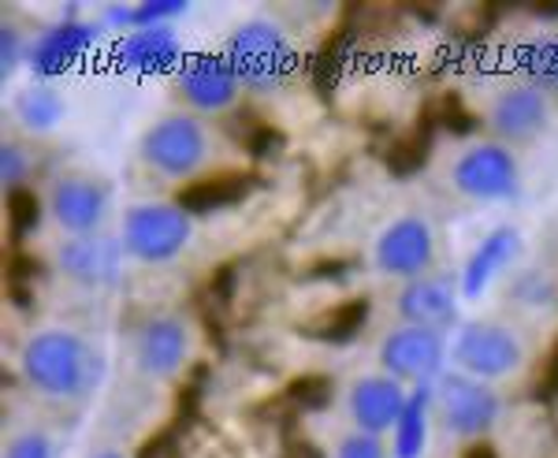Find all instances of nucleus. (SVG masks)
<instances>
[{"mask_svg": "<svg viewBox=\"0 0 558 458\" xmlns=\"http://www.w3.org/2000/svg\"><path fill=\"white\" fill-rule=\"evenodd\" d=\"M20 373L34 395L49 402H64V407H78V402L94 399L97 388L105 384L108 358L83 332L49 325L23 339Z\"/></svg>", "mask_w": 558, "mask_h": 458, "instance_id": "1", "label": "nucleus"}, {"mask_svg": "<svg viewBox=\"0 0 558 458\" xmlns=\"http://www.w3.org/2000/svg\"><path fill=\"white\" fill-rule=\"evenodd\" d=\"M223 57L235 68L242 94L268 97L287 86V79L299 68V52L287 34V26L272 15H250L231 31Z\"/></svg>", "mask_w": 558, "mask_h": 458, "instance_id": "2", "label": "nucleus"}, {"mask_svg": "<svg viewBox=\"0 0 558 458\" xmlns=\"http://www.w3.org/2000/svg\"><path fill=\"white\" fill-rule=\"evenodd\" d=\"M138 160L165 183H191L213 160V131L202 116L172 109L138 134Z\"/></svg>", "mask_w": 558, "mask_h": 458, "instance_id": "3", "label": "nucleus"}, {"mask_svg": "<svg viewBox=\"0 0 558 458\" xmlns=\"http://www.w3.org/2000/svg\"><path fill=\"white\" fill-rule=\"evenodd\" d=\"M123 254L138 265H172L194 242V213L183 202L146 197L123 209L120 220Z\"/></svg>", "mask_w": 558, "mask_h": 458, "instance_id": "4", "label": "nucleus"}, {"mask_svg": "<svg viewBox=\"0 0 558 458\" xmlns=\"http://www.w3.org/2000/svg\"><path fill=\"white\" fill-rule=\"evenodd\" d=\"M436 228L421 213H402V217L387 220L373 239L368 250V265L376 276L387 280H421L436 265Z\"/></svg>", "mask_w": 558, "mask_h": 458, "instance_id": "5", "label": "nucleus"}, {"mask_svg": "<svg viewBox=\"0 0 558 458\" xmlns=\"http://www.w3.org/2000/svg\"><path fill=\"white\" fill-rule=\"evenodd\" d=\"M525 339L510 325H499V321H473L451 343V362L458 365V373L484 384L514 376L525 365Z\"/></svg>", "mask_w": 558, "mask_h": 458, "instance_id": "6", "label": "nucleus"}, {"mask_svg": "<svg viewBox=\"0 0 558 458\" xmlns=\"http://www.w3.org/2000/svg\"><path fill=\"white\" fill-rule=\"evenodd\" d=\"M451 358L444 332L417 328V325H395L384 332L380 347H376V365L380 373L395 376L399 384L413 388H436L444 381V365Z\"/></svg>", "mask_w": 558, "mask_h": 458, "instance_id": "7", "label": "nucleus"}, {"mask_svg": "<svg viewBox=\"0 0 558 458\" xmlns=\"http://www.w3.org/2000/svg\"><path fill=\"white\" fill-rule=\"evenodd\" d=\"M45 213L64 239L101 236L108 213H112V194H108L105 179H97L94 172H64L45 191Z\"/></svg>", "mask_w": 558, "mask_h": 458, "instance_id": "8", "label": "nucleus"}, {"mask_svg": "<svg viewBox=\"0 0 558 458\" xmlns=\"http://www.w3.org/2000/svg\"><path fill=\"white\" fill-rule=\"evenodd\" d=\"M194 358V328L179 313H153L134 328L131 362L146 381H175Z\"/></svg>", "mask_w": 558, "mask_h": 458, "instance_id": "9", "label": "nucleus"}, {"mask_svg": "<svg viewBox=\"0 0 558 458\" xmlns=\"http://www.w3.org/2000/svg\"><path fill=\"white\" fill-rule=\"evenodd\" d=\"M432 407L439 425L458 439L484 436L502 414V399L492 384L473 381L465 373H444V381L432 388Z\"/></svg>", "mask_w": 558, "mask_h": 458, "instance_id": "10", "label": "nucleus"}, {"mask_svg": "<svg viewBox=\"0 0 558 458\" xmlns=\"http://www.w3.org/2000/svg\"><path fill=\"white\" fill-rule=\"evenodd\" d=\"M175 94L183 101L186 112L194 116H220L228 109H235V101L242 97V83L231 68V60L220 52H191L186 64L175 71Z\"/></svg>", "mask_w": 558, "mask_h": 458, "instance_id": "11", "label": "nucleus"}, {"mask_svg": "<svg viewBox=\"0 0 558 458\" xmlns=\"http://www.w3.org/2000/svg\"><path fill=\"white\" fill-rule=\"evenodd\" d=\"M57 273L71 280L83 291H108L123 280V242L120 239H108L105 231L101 236H71L57 242Z\"/></svg>", "mask_w": 558, "mask_h": 458, "instance_id": "12", "label": "nucleus"}, {"mask_svg": "<svg viewBox=\"0 0 558 458\" xmlns=\"http://www.w3.org/2000/svg\"><path fill=\"white\" fill-rule=\"evenodd\" d=\"M407 402H410L407 384H399L395 376H387L380 370L354 376L343 395V410H347L350 429L368 433V436H391L402 418V410H407Z\"/></svg>", "mask_w": 558, "mask_h": 458, "instance_id": "13", "label": "nucleus"}, {"mask_svg": "<svg viewBox=\"0 0 558 458\" xmlns=\"http://www.w3.org/2000/svg\"><path fill=\"white\" fill-rule=\"evenodd\" d=\"M451 183L473 202H502L518 191V160L502 142H476L454 160Z\"/></svg>", "mask_w": 558, "mask_h": 458, "instance_id": "14", "label": "nucleus"}, {"mask_svg": "<svg viewBox=\"0 0 558 458\" xmlns=\"http://www.w3.org/2000/svg\"><path fill=\"white\" fill-rule=\"evenodd\" d=\"M484 120H488V128L499 134L502 142H533L536 134H544L547 123H551L547 89L536 83H518V86L499 89L488 101Z\"/></svg>", "mask_w": 558, "mask_h": 458, "instance_id": "15", "label": "nucleus"}, {"mask_svg": "<svg viewBox=\"0 0 558 458\" xmlns=\"http://www.w3.org/2000/svg\"><path fill=\"white\" fill-rule=\"evenodd\" d=\"M191 52L183 49L179 34L172 26H142V31H123L116 41V68L128 71V75L153 79V75H172L186 64Z\"/></svg>", "mask_w": 558, "mask_h": 458, "instance_id": "16", "label": "nucleus"}, {"mask_svg": "<svg viewBox=\"0 0 558 458\" xmlns=\"http://www.w3.org/2000/svg\"><path fill=\"white\" fill-rule=\"evenodd\" d=\"M97 41V26L83 20H64L49 31L34 34L31 41V68L34 83H57L60 75H68L71 68H78L86 60V52Z\"/></svg>", "mask_w": 558, "mask_h": 458, "instance_id": "17", "label": "nucleus"}, {"mask_svg": "<svg viewBox=\"0 0 558 458\" xmlns=\"http://www.w3.org/2000/svg\"><path fill=\"white\" fill-rule=\"evenodd\" d=\"M458 299L462 291L444 280V276H421V280H407L395 294V317L399 325H417L432 332H447L458 321Z\"/></svg>", "mask_w": 558, "mask_h": 458, "instance_id": "18", "label": "nucleus"}, {"mask_svg": "<svg viewBox=\"0 0 558 458\" xmlns=\"http://www.w3.org/2000/svg\"><path fill=\"white\" fill-rule=\"evenodd\" d=\"M521 250V236L518 228H510V224H502V228L488 231V236L481 239V246L470 254V262L462 268V284H458V291H462V299H481L484 291H488V284L495 280L499 273H507L510 265H514Z\"/></svg>", "mask_w": 558, "mask_h": 458, "instance_id": "19", "label": "nucleus"}, {"mask_svg": "<svg viewBox=\"0 0 558 458\" xmlns=\"http://www.w3.org/2000/svg\"><path fill=\"white\" fill-rule=\"evenodd\" d=\"M12 116L26 134H52L64 123L68 101L52 83H31L12 97Z\"/></svg>", "mask_w": 558, "mask_h": 458, "instance_id": "20", "label": "nucleus"}, {"mask_svg": "<svg viewBox=\"0 0 558 458\" xmlns=\"http://www.w3.org/2000/svg\"><path fill=\"white\" fill-rule=\"evenodd\" d=\"M432 418H436L432 388H413L407 410H402L399 425H395V433H391V458H425Z\"/></svg>", "mask_w": 558, "mask_h": 458, "instance_id": "21", "label": "nucleus"}, {"mask_svg": "<svg viewBox=\"0 0 558 458\" xmlns=\"http://www.w3.org/2000/svg\"><path fill=\"white\" fill-rule=\"evenodd\" d=\"M0 458H60V444L41 425H23L15 433H8Z\"/></svg>", "mask_w": 558, "mask_h": 458, "instance_id": "22", "label": "nucleus"}, {"mask_svg": "<svg viewBox=\"0 0 558 458\" xmlns=\"http://www.w3.org/2000/svg\"><path fill=\"white\" fill-rule=\"evenodd\" d=\"M34 172V153L26 146L23 138H15V134H8L4 142H0V179H4L8 191H20V186L31 179Z\"/></svg>", "mask_w": 558, "mask_h": 458, "instance_id": "23", "label": "nucleus"}, {"mask_svg": "<svg viewBox=\"0 0 558 458\" xmlns=\"http://www.w3.org/2000/svg\"><path fill=\"white\" fill-rule=\"evenodd\" d=\"M31 41L34 38H26L15 20L0 23V79H4V83L15 79L20 68H26V60H31Z\"/></svg>", "mask_w": 558, "mask_h": 458, "instance_id": "24", "label": "nucleus"}, {"mask_svg": "<svg viewBox=\"0 0 558 458\" xmlns=\"http://www.w3.org/2000/svg\"><path fill=\"white\" fill-rule=\"evenodd\" d=\"M525 68H529V75L536 79V86L558 89V38L533 45V49L525 52Z\"/></svg>", "mask_w": 558, "mask_h": 458, "instance_id": "25", "label": "nucleus"}, {"mask_svg": "<svg viewBox=\"0 0 558 458\" xmlns=\"http://www.w3.org/2000/svg\"><path fill=\"white\" fill-rule=\"evenodd\" d=\"M331 458H391L387 451L384 436H368V433H357V429H350L347 436H339L336 451Z\"/></svg>", "mask_w": 558, "mask_h": 458, "instance_id": "26", "label": "nucleus"}, {"mask_svg": "<svg viewBox=\"0 0 558 458\" xmlns=\"http://www.w3.org/2000/svg\"><path fill=\"white\" fill-rule=\"evenodd\" d=\"M89 458H128V455H123V451H116V447H105V451H94Z\"/></svg>", "mask_w": 558, "mask_h": 458, "instance_id": "27", "label": "nucleus"}]
</instances>
